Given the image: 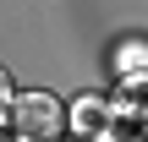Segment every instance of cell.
<instances>
[{"label": "cell", "mask_w": 148, "mask_h": 142, "mask_svg": "<svg viewBox=\"0 0 148 142\" xmlns=\"http://www.w3.org/2000/svg\"><path fill=\"white\" fill-rule=\"evenodd\" d=\"M66 120H71V126H77L82 137H104L99 126H110V120H104V104H99V99H82V104H77V115H66Z\"/></svg>", "instance_id": "2"}, {"label": "cell", "mask_w": 148, "mask_h": 142, "mask_svg": "<svg viewBox=\"0 0 148 142\" xmlns=\"http://www.w3.org/2000/svg\"><path fill=\"white\" fill-rule=\"evenodd\" d=\"M5 88H11V77H5V66H0V104H5Z\"/></svg>", "instance_id": "3"}, {"label": "cell", "mask_w": 148, "mask_h": 142, "mask_svg": "<svg viewBox=\"0 0 148 142\" xmlns=\"http://www.w3.org/2000/svg\"><path fill=\"white\" fill-rule=\"evenodd\" d=\"M5 126L16 131V137H27V142H49V137H60L66 131V104L55 99V93H16L11 104H5Z\"/></svg>", "instance_id": "1"}]
</instances>
